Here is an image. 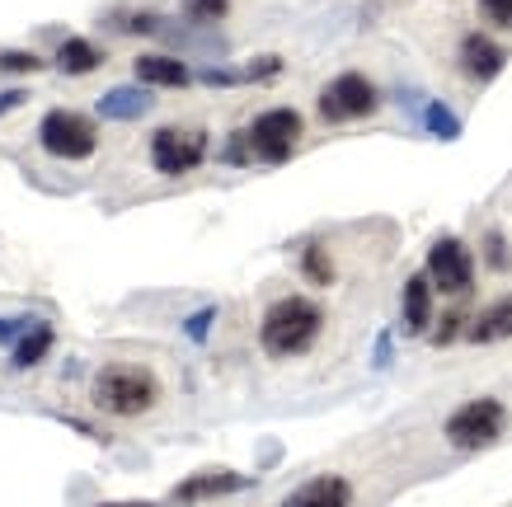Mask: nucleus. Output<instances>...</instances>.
Returning <instances> with one entry per match:
<instances>
[{
	"label": "nucleus",
	"mask_w": 512,
	"mask_h": 507,
	"mask_svg": "<svg viewBox=\"0 0 512 507\" xmlns=\"http://www.w3.org/2000/svg\"><path fill=\"white\" fill-rule=\"evenodd\" d=\"M47 348H52V329H47V324H33L29 338H24V343L15 348V367H33V362H38Z\"/></svg>",
	"instance_id": "16"
},
{
	"label": "nucleus",
	"mask_w": 512,
	"mask_h": 507,
	"mask_svg": "<svg viewBox=\"0 0 512 507\" xmlns=\"http://www.w3.org/2000/svg\"><path fill=\"white\" fill-rule=\"evenodd\" d=\"M282 507H353V484L343 475H315L306 484H296Z\"/></svg>",
	"instance_id": "9"
},
{
	"label": "nucleus",
	"mask_w": 512,
	"mask_h": 507,
	"mask_svg": "<svg viewBox=\"0 0 512 507\" xmlns=\"http://www.w3.org/2000/svg\"><path fill=\"white\" fill-rule=\"evenodd\" d=\"M503 62H508V52H503L489 33H466V38H461V71H466L470 80H494L498 71H503Z\"/></svg>",
	"instance_id": "10"
},
{
	"label": "nucleus",
	"mask_w": 512,
	"mask_h": 507,
	"mask_svg": "<svg viewBox=\"0 0 512 507\" xmlns=\"http://www.w3.org/2000/svg\"><path fill=\"white\" fill-rule=\"evenodd\" d=\"M301 113L296 108H264L254 123H249V151L259 155V160H268V165H278V160H287L292 155V146L301 141Z\"/></svg>",
	"instance_id": "6"
},
{
	"label": "nucleus",
	"mask_w": 512,
	"mask_h": 507,
	"mask_svg": "<svg viewBox=\"0 0 512 507\" xmlns=\"http://www.w3.org/2000/svg\"><path fill=\"white\" fill-rule=\"evenodd\" d=\"M325 329V310L311 296H282L264 310L259 338H264L268 357H301L315 348V338Z\"/></svg>",
	"instance_id": "1"
},
{
	"label": "nucleus",
	"mask_w": 512,
	"mask_h": 507,
	"mask_svg": "<svg viewBox=\"0 0 512 507\" xmlns=\"http://www.w3.org/2000/svg\"><path fill=\"white\" fill-rule=\"evenodd\" d=\"M57 66H62L66 76H90V71L104 66V52L94 43H85V38H66V43L57 47Z\"/></svg>",
	"instance_id": "15"
},
{
	"label": "nucleus",
	"mask_w": 512,
	"mask_h": 507,
	"mask_svg": "<svg viewBox=\"0 0 512 507\" xmlns=\"http://www.w3.org/2000/svg\"><path fill=\"white\" fill-rule=\"evenodd\" d=\"M245 489V475H231V470H207V475H193L174 489V503H202V498H221V493Z\"/></svg>",
	"instance_id": "11"
},
{
	"label": "nucleus",
	"mask_w": 512,
	"mask_h": 507,
	"mask_svg": "<svg viewBox=\"0 0 512 507\" xmlns=\"http://www.w3.org/2000/svg\"><path fill=\"white\" fill-rule=\"evenodd\" d=\"M226 10H231V0H184V15L193 24H217L226 19Z\"/></svg>",
	"instance_id": "18"
},
{
	"label": "nucleus",
	"mask_w": 512,
	"mask_h": 507,
	"mask_svg": "<svg viewBox=\"0 0 512 507\" xmlns=\"http://www.w3.org/2000/svg\"><path fill=\"white\" fill-rule=\"evenodd\" d=\"M376 104H381V94L376 85L362 71H339V76L329 80L315 108H320V118L325 123H357V118H372Z\"/></svg>",
	"instance_id": "4"
},
{
	"label": "nucleus",
	"mask_w": 512,
	"mask_h": 507,
	"mask_svg": "<svg viewBox=\"0 0 512 507\" xmlns=\"http://www.w3.org/2000/svg\"><path fill=\"white\" fill-rule=\"evenodd\" d=\"M38 137H43L47 151L62 155V160H85L99 146V127H94V118L76 113V108H52L43 118V127H38Z\"/></svg>",
	"instance_id": "5"
},
{
	"label": "nucleus",
	"mask_w": 512,
	"mask_h": 507,
	"mask_svg": "<svg viewBox=\"0 0 512 507\" xmlns=\"http://www.w3.org/2000/svg\"><path fill=\"white\" fill-rule=\"evenodd\" d=\"M461 324H466V320H461V315H456V310H451L447 320H442V329H437V334H433V343H451V338L461 334Z\"/></svg>",
	"instance_id": "21"
},
{
	"label": "nucleus",
	"mask_w": 512,
	"mask_h": 507,
	"mask_svg": "<svg viewBox=\"0 0 512 507\" xmlns=\"http://www.w3.org/2000/svg\"><path fill=\"white\" fill-rule=\"evenodd\" d=\"M428 282L447 296H466L475 287V259H470V249L456 235H442L428 249Z\"/></svg>",
	"instance_id": "7"
},
{
	"label": "nucleus",
	"mask_w": 512,
	"mask_h": 507,
	"mask_svg": "<svg viewBox=\"0 0 512 507\" xmlns=\"http://www.w3.org/2000/svg\"><path fill=\"white\" fill-rule=\"evenodd\" d=\"M503 432H508V409H503V400H494V395L466 400L447 418V442L456 446V451H484V446H494Z\"/></svg>",
	"instance_id": "3"
},
{
	"label": "nucleus",
	"mask_w": 512,
	"mask_h": 507,
	"mask_svg": "<svg viewBox=\"0 0 512 507\" xmlns=\"http://www.w3.org/2000/svg\"><path fill=\"white\" fill-rule=\"evenodd\" d=\"M489 263H494V268H508V245H503L498 235H489Z\"/></svg>",
	"instance_id": "22"
},
{
	"label": "nucleus",
	"mask_w": 512,
	"mask_h": 507,
	"mask_svg": "<svg viewBox=\"0 0 512 507\" xmlns=\"http://www.w3.org/2000/svg\"><path fill=\"white\" fill-rule=\"evenodd\" d=\"M38 57H33V52H5V57H0V71H38Z\"/></svg>",
	"instance_id": "20"
},
{
	"label": "nucleus",
	"mask_w": 512,
	"mask_h": 507,
	"mask_svg": "<svg viewBox=\"0 0 512 507\" xmlns=\"http://www.w3.org/2000/svg\"><path fill=\"white\" fill-rule=\"evenodd\" d=\"M301 273L311 277L315 287H329L334 282V263H329V249L325 245H311L306 254H301Z\"/></svg>",
	"instance_id": "17"
},
{
	"label": "nucleus",
	"mask_w": 512,
	"mask_h": 507,
	"mask_svg": "<svg viewBox=\"0 0 512 507\" xmlns=\"http://www.w3.org/2000/svg\"><path fill=\"white\" fill-rule=\"evenodd\" d=\"M151 160H156L160 174H193V169L207 160V137L202 132H188V127H160L151 137Z\"/></svg>",
	"instance_id": "8"
},
{
	"label": "nucleus",
	"mask_w": 512,
	"mask_h": 507,
	"mask_svg": "<svg viewBox=\"0 0 512 507\" xmlns=\"http://www.w3.org/2000/svg\"><path fill=\"white\" fill-rule=\"evenodd\" d=\"M90 400H94V409H104V414H113V418H137L160 404V381L146 367L113 362V367H104L94 376Z\"/></svg>",
	"instance_id": "2"
},
{
	"label": "nucleus",
	"mask_w": 512,
	"mask_h": 507,
	"mask_svg": "<svg viewBox=\"0 0 512 507\" xmlns=\"http://www.w3.org/2000/svg\"><path fill=\"white\" fill-rule=\"evenodd\" d=\"M498 338H512V296L480 310V320L470 324V343H498Z\"/></svg>",
	"instance_id": "14"
},
{
	"label": "nucleus",
	"mask_w": 512,
	"mask_h": 507,
	"mask_svg": "<svg viewBox=\"0 0 512 507\" xmlns=\"http://www.w3.org/2000/svg\"><path fill=\"white\" fill-rule=\"evenodd\" d=\"M480 5L484 24H494V29H512V0H475Z\"/></svg>",
	"instance_id": "19"
},
{
	"label": "nucleus",
	"mask_w": 512,
	"mask_h": 507,
	"mask_svg": "<svg viewBox=\"0 0 512 507\" xmlns=\"http://www.w3.org/2000/svg\"><path fill=\"white\" fill-rule=\"evenodd\" d=\"M104 507H151V503H104Z\"/></svg>",
	"instance_id": "23"
},
{
	"label": "nucleus",
	"mask_w": 512,
	"mask_h": 507,
	"mask_svg": "<svg viewBox=\"0 0 512 507\" xmlns=\"http://www.w3.org/2000/svg\"><path fill=\"white\" fill-rule=\"evenodd\" d=\"M137 76L146 80V85H165V90H179V85H188L193 80V71H188L179 57H137Z\"/></svg>",
	"instance_id": "13"
},
{
	"label": "nucleus",
	"mask_w": 512,
	"mask_h": 507,
	"mask_svg": "<svg viewBox=\"0 0 512 507\" xmlns=\"http://www.w3.org/2000/svg\"><path fill=\"white\" fill-rule=\"evenodd\" d=\"M428 324H433V282H428V273H414L404 282V329L423 334Z\"/></svg>",
	"instance_id": "12"
}]
</instances>
